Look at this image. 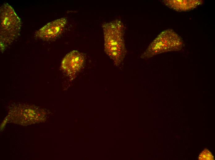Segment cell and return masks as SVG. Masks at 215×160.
<instances>
[{"label":"cell","instance_id":"cell-1","mask_svg":"<svg viewBox=\"0 0 215 160\" xmlns=\"http://www.w3.org/2000/svg\"><path fill=\"white\" fill-rule=\"evenodd\" d=\"M104 50L106 54L118 66L123 61L127 54L124 35L125 27L120 19L103 23Z\"/></svg>","mask_w":215,"mask_h":160},{"label":"cell","instance_id":"cell-2","mask_svg":"<svg viewBox=\"0 0 215 160\" xmlns=\"http://www.w3.org/2000/svg\"><path fill=\"white\" fill-rule=\"evenodd\" d=\"M21 27L20 19L13 8L4 3L0 8V42L2 51L19 37Z\"/></svg>","mask_w":215,"mask_h":160},{"label":"cell","instance_id":"cell-3","mask_svg":"<svg viewBox=\"0 0 215 160\" xmlns=\"http://www.w3.org/2000/svg\"><path fill=\"white\" fill-rule=\"evenodd\" d=\"M183 46V40L179 35L172 30H166L153 40L141 58L147 59L161 53L180 50Z\"/></svg>","mask_w":215,"mask_h":160},{"label":"cell","instance_id":"cell-4","mask_svg":"<svg viewBox=\"0 0 215 160\" xmlns=\"http://www.w3.org/2000/svg\"><path fill=\"white\" fill-rule=\"evenodd\" d=\"M67 22L66 18H61L52 21L35 33V36L44 41L53 40L63 32Z\"/></svg>","mask_w":215,"mask_h":160},{"label":"cell","instance_id":"cell-5","mask_svg":"<svg viewBox=\"0 0 215 160\" xmlns=\"http://www.w3.org/2000/svg\"><path fill=\"white\" fill-rule=\"evenodd\" d=\"M85 61L83 54L77 50H73L64 58L61 64L62 69L70 75H74L82 67Z\"/></svg>","mask_w":215,"mask_h":160},{"label":"cell","instance_id":"cell-6","mask_svg":"<svg viewBox=\"0 0 215 160\" xmlns=\"http://www.w3.org/2000/svg\"><path fill=\"white\" fill-rule=\"evenodd\" d=\"M163 3L169 8L177 11H187L202 4L201 0H163Z\"/></svg>","mask_w":215,"mask_h":160},{"label":"cell","instance_id":"cell-7","mask_svg":"<svg viewBox=\"0 0 215 160\" xmlns=\"http://www.w3.org/2000/svg\"><path fill=\"white\" fill-rule=\"evenodd\" d=\"M213 158L211 153L206 149L200 153L198 158L199 160H213Z\"/></svg>","mask_w":215,"mask_h":160}]
</instances>
